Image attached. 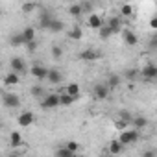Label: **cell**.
<instances>
[{"label": "cell", "mask_w": 157, "mask_h": 157, "mask_svg": "<svg viewBox=\"0 0 157 157\" xmlns=\"http://www.w3.org/2000/svg\"><path fill=\"white\" fill-rule=\"evenodd\" d=\"M139 137H140V133H139V131H135V129H124V131L120 133L118 142L126 148V146H129V144H135V142L139 140Z\"/></svg>", "instance_id": "6da1fadb"}, {"label": "cell", "mask_w": 157, "mask_h": 157, "mask_svg": "<svg viewBox=\"0 0 157 157\" xmlns=\"http://www.w3.org/2000/svg\"><path fill=\"white\" fill-rule=\"evenodd\" d=\"M2 102H4V105L10 107V109H15V107L21 105V98H19V94H15V93H2Z\"/></svg>", "instance_id": "7a4b0ae2"}, {"label": "cell", "mask_w": 157, "mask_h": 157, "mask_svg": "<svg viewBox=\"0 0 157 157\" xmlns=\"http://www.w3.org/2000/svg\"><path fill=\"white\" fill-rule=\"evenodd\" d=\"M41 107L43 109H56V107H59V94H46L43 100H41Z\"/></svg>", "instance_id": "3957f363"}, {"label": "cell", "mask_w": 157, "mask_h": 157, "mask_svg": "<svg viewBox=\"0 0 157 157\" xmlns=\"http://www.w3.org/2000/svg\"><path fill=\"white\" fill-rule=\"evenodd\" d=\"M140 72V78H144V80H150V82H153L155 78H157V67L153 65V63H148L142 70H139Z\"/></svg>", "instance_id": "277c9868"}, {"label": "cell", "mask_w": 157, "mask_h": 157, "mask_svg": "<svg viewBox=\"0 0 157 157\" xmlns=\"http://www.w3.org/2000/svg\"><path fill=\"white\" fill-rule=\"evenodd\" d=\"M30 74L35 78V80L43 82V80H46V76H48V68L43 67V65H33V67L30 68Z\"/></svg>", "instance_id": "5b68a950"}, {"label": "cell", "mask_w": 157, "mask_h": 157, "mask_svg": "<svg viewBox=\"0 0 157 157\" xmlns=\"http://www.w3.org/2000/svg\"><path fill=\"white\" fill-rule=\"evenodd\" d=\"M78 57L83 59V61H89V63H91V61L100 59V57H102V54H100V52H96V50H93V48H87V50H82Z\"/></svg>", "instance_id": "8992f818"}, {"label": "cell", "mask_w": 157, "mask_h": 157, "mask_svg": "<svg viewBox=\"0 0 157 157\" xmlns=\"http://www.w3.org/2000/svg\"><path fill=\"white\" fill-rule=\"evenodd\" d=\"M10 65H11V68H13L15 74H26V63H24L22 57H11Z\"/></svg>", "instance_id": "52a82bcc"}, {"label": "cell", "mask_w": 157, "mask_h": 157, "mask_svg": "<svg viewBox=\"0 0 157 157\" xmlns=\"http://www.w3.org/2000/svg\"><path fill=\"white\" fill-rule=\"evenodd\" d=\"M33 122H35V115H33L32 111H22V113L19 115V126L28 128V126H32Z\"/></svg>", "instance_id": "ba28073f"}, {"label": "cell", "mask_w": 157, "mask_h": 157, "mask_svg": "<svg viewBox=\"0 0 157 157\" xmlns=\"http://www.w3.org/2000/svg\"><path fill=\"white\" fill-rule=\"evenodd\" d=\"M56 17L50 13V11H43L41 15H39V30H48L50 28V22L54 21Z\"/></svg>", "instance_id": "9c48e42d"}, {"label": "cell", "mask_w": 157, "mask_h": 157, "mask_svg": "<svg viewBox=\"0 0 157 157\" xmlns=\"http://www.w3.org/2000/svg\"><path fill=\"white\" fill-rule=\"evenodd\" d=\"M93 94H94V98H98V100H105V98L109 96V89H107L105 83H98V85H94Z\"/></svg>", "instance_id": "30bf717a"}, {"label": "cell", "mask_w": 157, "mask_h": 157, "mask_svg": "<svg viewBox=\"0 0 157 157\" xmlns=\"http://www.w3.org/2000/svg\"><path fill=\"white\" fill-rule=\"evenodd\" d=\"M87 26H89V28H93V30H100V28L104 26L102 17H100V15H96V13H91V15H89V19H87Z\"/></svg>", "instance_id": "8fae6325"}, {"label": "cell", "mask_w": 157, "mask_h": 157, "mask_svg": "<svg viewBox=\"0 0 157 157\" xmlns=\"http://www.w3.org/2000/svg\"><path fill=\"white\" fill-rule=\"evenodd\" d=\"M24 144V139L19 131H11L10 133V148H19Z\"/></svg>", "instance_id": "7c38bea8"}, {"label": "cell", "mask_w": 157, "mask_h": 157, "mask_svg": "<svg viewBox=\"0 0 157 157\" xmlns=\"http://www.w3.org/2000/svg\"><path fill=\"white\" fill-rule=\"evenodd\" d=\"M107 28L111 30V33H120V32H122L120 17H111V19L107 21Z\"/></svg>", "instance_id": "4fadbf2b"}, {"label": "cell", "mask_w": 157, "mask_h": 157, "mask_svg": "<svg viewBox=\"0 0 157 157\" xmlns=\"http://www.w3.org/2000/svg\"><path fill=\"white\" fill-rule=\"evenodd\" d=\"M21 37H22V43H24V44L35 41V28H32V26L24 28V32H21Z\"/></svg>", "instance_id": "5bb4252c"}, {"label": "cell", "mask_w": 157, "mask_h": 157, "mask_svg": "<svg viewBox=\"0 0 157 157\" xmlns=\"http://www.w3.org/2000/svg\"><path fill=\"white\" fill-rule=\"evenodd\" d=\"M122 37H124V43L128 44V46H135L137 44V35L131 32V30H122Z\"/></svg>", "instance_id": "9a60e30c"}, {"label": "cell", "mask_w": 157, "mask_h": 157, "mask_svg": "<svg viewBox=\"0 0 157 157\" xmlns=\"http://www.w3.org/2000/svg\"><path fill=\"white\" fill-rule=\"evenodd\" d=\"M46 80L52 83V85H57V83H61V80H63V74L59 72V70H48V76H46Z\"/></svg>", "instance_id": "2e32d148"}, {"label": "cell", "mask_w": 157, "mask_h": 157, "mask_svg": "<svg viewBox=\"0 0 157 157\" xmlns=\"http://www.w3.org/2000/svg\"><path fill=\"white\" fill-rule=\"evenodd\" d=\"M65 94H68V96H72L76 100L78 96H80V85H78V83H68L65 87Z\"/></svg>", "instance_id": "e0dca14e"}, {"label": "cell", "mask_w": 157, "mask_h": 157, "mask_svg": "<svg viewBox=\"0 0 157 157\" xmlns=\"http://www.w3.org/2000/svg\"><path fill=\"white\" fill-rule=\"evenodd\" d=\"M68 39H72V41H82L83 39V30L80 26H74L72 30H68Z\"/></svg>", "instance_id": "ac0fdd59"}, {"label": "cell", "mask_w": 157, "mask_h": 157, "mask_svg": "<svg viewBox=\"0 0 157 157\" xmlns=\"http://www.w3.org/2000/svg\"><path fill=\"white\" fill-rule=\"evenodd\" d=\"M63 30H65V22H63V21H59V19H54V21L50 22V28H48V32L59 33V32H63Z\"/></svg>", "instance_id": "d6986e66"}, {"label": "cell", "mask_w": 157, "mask_h": 157, "mask_svg": "<svg viewBox=\"0 0 157 157\" xmlns=\"http://www.w3.org/2000/svg\"><path fill=\"white\" fill-rule=\"evenodd\" d=\"M131 122L135 126V131H140L148 126V118H144V117H135V118H131Z\"/></svg>", "instance_id": "ffe728a7"}, {"label": "cell", "mask_w": 157, "mask_h": 157, "mask_svg": "<svg viewBox=\"0 0 157 157\" xmlns=\"http://www.w3.org/2000/svg\"><path fill=\"white\" fill-rule=\"evenodd\" d=\"M105 85H107L109 91H111V89H117V87L120 85V76H118V74H111V76L107 78V83H105Z\"/></svg>", "instance_id": "44dd1931"}, {"label": "cell", "mask_w": 157, "mask_h": 157, "mask_svg": "<svg viewBox=\"0 0 157 157\" xmlns=\"http://www.w3.org/2000/svg\"><path fill=\"white\" fill-rule=\"evenodd\" d=\"M19 74H15V72H11V74H6V78H4V83L6 85H19Z\"/></svg>", "instance_id": "7402d4cb"}, {"label": "cell", "mask_w": 157, "mask_h": 157, "mask_svg": "<svg viewBox=\"0 0 157 157\" xmlns=\"http://www.w3.org/2000/svg\"><path fill=\"white\" fill-rule=\"evenodd\" d=\"M122 150H124V146H122L118 140H111V142H109V153H113V155H118Z\"/></svg>", "instance_id": "603a6c76"}, {"label": "cell", "mask_w": 157, "mask_h": 157, "mask_svg": "<svg viewBox=\"0 0 157 157\" xmlns=\"http://www.w3.org/2000/svg\"><path fill=\"white\" fill-rule=\"evenodd\" d=\"M68 15H72V17H82L83 13H82V8H80V4H70L68 6Z\"/></svg>", "instance_id": "cb8c5ba5"}, {"label": "cell", "mask_w": 157, "mask_h": 157, "mask_svg": "<svg viewBox=\"0 0 157 157\" xmlns=\"http://www.w3.org/2000/svg\"><path fill=\"white\" fill-rule=\"evenodd\" d=\"M30 93H32L33 98H41V100L44 98V89H43L41 85H33V87L30 89Z\"/></svg>", "instance_id": "d4e9b609"}, {"label": "cell", "mask_w": 157, "mask_h": 157, "mask_svg": "<svg viewBox=\"0 0 157 157\" xmlns=\"http://www.w3.org/2000/svg\"><path fill=\"white\" fill-rule=\"evenodd\" d=\"M74 104V98L72 96H68V94H59V105H63V107H68V105H72Z\"/></svg>", "instance_id": "484cf974"}, {"label": "cell", "mask_w": 157, "mask_h": 157, "mask_svg": "<svg viewBox=\"0 0 157 157\" xmlns=\"http://www.w3.org/2000/svg\"><path fill=\"white\" fill-rule=\"evenodd\" d=\"M56 157H74V153L67 148V146H59L56 150Z\"/></svg>", "instance_id": "4316f807"}, {"label": "cell", "mask_w": 157, "mask_h": 157, "mask_svg": "<svg viewBox=\"0 0 157 157\" xmlns=\"http://www.w3.org/2000/svg\"><path fill=\"white\" fill-rule=\"evenodd\" d=\"M124 74H126V80H131V82L137 80V78H140V72H139L137 68H128Z\"/></svg>", "instance_id": "83f0119b"}, {"label": "cell", "mask_w": 157, "mask_h": 157, "mask_svg": "<svg viewBox=\"0 0 157 157\" xmlns=\"http://www.w3.org/2000/svg\"><path fill=\"white\" fill-rule=\"evenodd\" d=\"M10 44H11V46H15V48H17V46H22L24 43H22V37H21V33H13V35L10 37Z\"/></svg>", "instance_id": "f1b7e54d"}, {"label": "cell", "mask_w": 157, "mask_h": 157, "mask_svg": "<svg viewBox=\"0 0 157 157\" xmlns=\"http://www.w3.org/2000/svg\"><path fill=\"white\" fill-rule=\"evenodd\" d=\"M50 54H52V57H54V59H61V56H63V48H61L59 44H52Z\"/></svg>", "instance_id": "f546056e"}, {"label": "cell", "mask_w": 157, "mask_h": 157, "mask_svg": "<svg viewBox=\"0 0 157 157\" xmlns=\"http://www.w3.org/2000/svg\"><path fill=\"white\" fill-rule=\"evenodd\" d=\"M98 35H100V39H104V41H105V39H109L113 33H111V30H109L107 26H102V28L98 30Z\"/></svg>", "instance_id": "4dcf8cb0"}, {"label": "cell", "mask_w": 157, "mask_h": 157, "mask_svg": "<svg viewBox=\"0 0 157 157\" xmlns=\"http://www.w3.org/2000/svg\"><path fill=\"white\" fill-rule=\"evenodd\" d=\"M39 6L37 4H32V2H28V4H22V13H32V11H35Z\"/></svg>", "instance_id": "1f68e13d"}, {"label": "cell", "mask_w": 157, "mask_h": 157, "mask_svg": "<svg viewBox=\"0 0 157 157\" xmlns=\"http://www.w3.org/2000/svg\"><path fill=\"white\" fill-rule=\"evenodd\" d=\"M120 13L126 15V17H129V15H133V8H131L129 4H124V6L120 8Z\"/></svg>", "instance_id": "d6a6232c"}, {"label": "cell", "mask_w": 157, "mask_h": 157, "mask_svg": "<svg viewBox=\"0 0 157 157\" xmlns=\"http://www.w3.org/2000/svg\"><path fill=\"white\" fill-rule=\"evenodd\" d=\"M80 8H82V13H91L93 11V4L91 2H82Z\"/></svg>", "instance_id": "836d02e7"}, {"label": "cell", "mask_w": 157, "mask_h": 157, "mask_svg": "<svg viewBox=\"0 0 157 157\" xmlns=\"http://www.w3.org/2000/svg\"><path fill=\"white\" fill-rule=\"evenodd\" d=\"M67 148H68V150H70V151H72V153L76 155V151H78V150H80V144H78L76 140H70V142L67 144Z\"/></svg>", "instance_id": "e575fe53"}, {"label": "cell", "mask_w": 157, "mask_h": 157, "mask_svg": "<svg viewBox=\"0 0 157 157\" xmlns=\"http://www.w3.org/2000/svg\"><path fill=\"white\" fill-rule=\"evenodd\" d=\"M24 46L28 48V52H35L39 44H37V41H32V43H28V44H24Z\"/></svg>", "instance_id": "d590c367"}, {"label": "cell", "mask_w": 157, "mask_h": 157, "mask_svg": "<svg viewBox=\"0 0 157 157\" xmlns=\"http://www.w3.org/2000/svg\"><path fill=\"white\" fill-rule=\"evenodd\" d=\"M120 118H122V122H124V124L131 122V115H129V113H126V111H122V113H120Z\"/></svg>", "instance_id": "8d00e7d4"}, {"label": "cell", "mask_w": 157, "mask_h": 157, "mask_svg": "<svg viewBox=\"0 0 157 157\" xmlns=\"http://www.w3.org/2000/svg\"><path fill=\"white\" fill-rule=\"evenodd\" d=\"M142 157H157V153H155V150H146L142 153Z\"/></svg>", "instance_id": "74e56055"}, {"label": "cell", "mask_w": 157, "mask_h": 157, "mask_svg": "<svg viewBox=\"0 0 157 157\" xmlns=\"http://www.w3.org/2000/svg\"><path fill=\"white\" fill-rule=\"evenodd\" d=\"M150 26H151V30H155V28H157V17H151V21H150Z\"/></svg>", "instance_id": "f35d334b"}, {"label": "cell", "mask_w": 157, "mask_h": 157, "mask_svg": "<svg viewBox=\"0 0 157 157\" xmlns=\"http://www.w3.org/2000/svg\"><path fill=\"white\" fill-rule=\"evenodd\" d=\"M150 48H151V50L157 48V39H155V37H151V41H150Z\"/></svg>", "instance_id": "ab89813d"}, {"label": "cell", "mask_w": 157, "mask_h": 157, "mask_svg": "<svg viewBox=\"0 0 157 157\" xmlns=\"http://www.w3.org/2000/svg\"><path fill=\"white\" fill-rule=\"evenodd\" d=\"M74 157H83V155H74Z\"/></svg>", "instance_id": "60d3db41"}, {"label": "cell", "mask_w": 157, "mask_h": 157, "mask_svg": "<svg viewBox=\"0 0 157 157\" xmlns=\"http://www.w3.org/2000/svg\"><path fill=\"white\" fill-rule=\"evenodd\" d=\"M0 67H2V63H0Z\"/></svg>", "instance_id": "b9f144b4"}]
</instances>
